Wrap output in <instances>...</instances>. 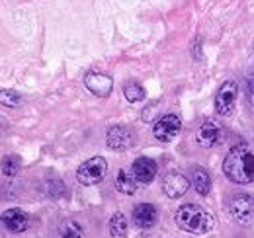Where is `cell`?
I'll return each mask as SVG.
<instances>
[{"label": "cell", "mask_w": 254, "mask_h": 238, "mask_svg": "<svg viewBox=\"0 0 254 238\" xmlns=\"http://www.w3.org/2000/svg\"><path fill=\"white\" fill-rule=\"evenodd\" d=\"M0 221H2V225L10 233H16V235L28 231V227H30V215L26 211H22V209H8V211H4L0 215Z\"/></svg>", "instance_id": "8"}, {"label": "cell", "mask_w": 254, "mask_h": 238, "mask_svg": "<svg viewBox=\"0 0 254 238\" xmlns=\"http://www.w3.org/2000/svg\"><path fill=\"white\" fill-rule=\"evenodd\" d=\"M227 211H229V215H231L237 223L245 225V223H249V221L253 219V215H254V199L251 195L239 193V195H235V197L229 201Z\"/></svg>", "instance_id": "5"}, {"label": "cell", "mask_w": 254, "mask_h": 238, "mask_svg": "<svg viewBox=\"0 0 254 238\" xmlns=\"http://www.w3.org/2000/svg\"><path fill=\"white\" fill-rule=\"evenodd\" d=\"M106 172H108V162L102 156H94V158H88L86 162H82L78 166L76 178L84 185H94V183L104 179Z\"/></svg>", "instance_id": "3"}, {"label": "cell", "mask_w": 254, "mask_h": 238, "mask_svg": "<svg viewBox=\"0 0 254 238\" xmlns=\"http://www.w3.org/2000/svg\"><path fill=\"white\" fill-rule=\"evenodd\" d=\"M0 104L6 108H18L22 104V98L16 90H0Z\"/></svg>", "instance_id": "19"}, {"label": "cell", "mask_w": 254, "mask_h": 238, "mask_svg": "<svg viewBox=\"0 0 254 238\" xmlns=\"http://www.w3.org/2000/svg\"><path fill=\"white\" fill-rule=\"evenodd\" d=\"M59 238H84V235H82V229H80L78 223L64 221L59 227Z\"/></svg>", "instance_id": "18"}, {"label": "cell", "mask_w": 254, "mask_h": 238, "mask_svg": "<svg viewBox=\"0 0 254 238\" xmlns=\"http://www.w3.org/2000/svg\"><path fill=\"white\" fill-rule=\"evenodd\" d=\"M110 235H112V238H126L127 219L124 213H116V215L110 219Z\"/></svg>", "instance_id": "16"}, {"label": "cell", "mask_w": 254, "mask_h": 238, "mask_svg": "<svg viewBox=\"0 0 254 238\" xmlns=\"http://www.w3.org/2000/svg\"><path fill=\"white\" fill-rule=\"evenodd\" d=\"M190 187V181L186 179V176H182L180 172H168L162 178V191L170 197V199H178L182 197Z\"/></svg>", "instance_id": "9"}, {"label": "cell", "mask_w": 254, "mask_h": 238, "mask_svg": "<svg viewBox=\"0 0 254 238\" xmlns=\"http://www.w3.org/2000/svg\"><path fill=\"white\" fill-rule=\"evenodd\" d=\"M176 225L182 231L191 233V235H205L213 229L215 221L205 209L188 203V205H182L176 211Z\"/></svg>", "instance_id": "2"}, {"label": "cell", "mask_w": 254, "mask_h": 238, "mask_svg": "<svg viewBox=\"0 0 254 238\" xmlns=\"http://www.w3.org/2000/svg\"><path fill=\"white\" fill-rule=\"evenodd\" d=\"M251 102H253V106H254V90L251 92Z\"/></svg>", "instance_id": "21"}, {"label": "cell", "mask_w": 254, "mask_h": 238, "mask_svg": "<svg viewBox=\"0 0 254 238\" xmlns=\"http://www.w3.org/2000/svg\"><path fill=\"white\" fill-rule=\"evenodd\" d=\"M225 176L235 183H249L254 179V154L249 145H237L223 160Z\"/></svg>", "instance_id": "1"}, {"label": "cell", "mask_w": 254, "mask_h": 238, "mask_svg": "<svg viewBox=\"0 0 254 238\" xmlns=\"http://www.w3.org/2000/svg\"><path fill=\"white\" fill-rule=\"evenodd\" d=\"M159 219V211L151 203H139L133 209V223L141 229H151Z\"/></svg>", "instance_id": "13"}, {"label": "cell", "mask_w": 254, "mask_h": 238, "mask_svg": "<svg viewBox=\"0 0 254 238\" xmlns=\"http://www.w3.org/2000/svg\"><path fill=\"white\" fill-rule=\"evenodd\" d=\"M106 143L112 150H127L133 145V133L124 125H114L108 129Z\"/></svg>", "instance_id": "10"}, {"label": "cell", "mask_w": 254, "mask_h": 238, "mask_svg": "<svg viewBox=\"0 0 254 238\" xmlns=\"http://www.w3.org/2000/svg\"><path fill=\"white\" fill-rule=\"evenodd\" d=\"M191 183H193V187L199 195H207L209 187H211V178H209L207 170L205 168H195L191 172Z\"/></svg>", "instance_id": "15"}, {"label": "cell", "mask_w": 254, "mask_h": 238, "mask_svg": "<svg viewBox=\"0 0 254 238\" xmlns=\"http://www.w3.org/2000/svg\"><path fill=\"white\" fill-rule=\"evenodd\" d=\"M116 189L120 193H126V195H133L137 191V179L133 174H129L126 170H120L118 176H116Z\"/></svg>", "instance_id": "14"}, {"label": "cell", "mask_w": 254, "mask_h": 238, "mask_svg": "<svg viewBox=\"0 0 254 238\" xmlns=\"http://www.w3.org/2000/svg\"><path fill=\"white\" fill-rule=\"evenodd\" d=\"M180 129H182V121H180V118L174 116V114H168V116L160 118L159 121L155 123V127H153V135H155V139L160 141V143H170V141H174V139L178 137Z\"/></svg>", "instance_id": "4"}, {"label": "cell", "mask_w": 254, "mask_h": 238, "mask_svg": "<svg viewBox=\"0 0 254 238\" xmlns=\"http://www.w3.org/2000/svg\"><path fill=\"white\" fill-rule=\"evenodd\" d=\"M223 127L215 121H203L195 133V141L199 147L203 149H211L215 145H219L223 141Z\"/></svg>", "instance_id": "6"}, {"label": "cell", "mask_w": 254, "mask_h": 238, "mask_svg": "<svg viewBox=\"0 0 254 238\" xmlns=\"http://www.w3.org/2000/svg\"><path fill=\"white\" fill-rule=\"evenodd\" d=\"M131 174L141 183H151L157 176V162L153 158L141 156L131 164Z\"/></svg>", "instance_id": "11"}, {"label": "cell", "mask_w": 254, "mask_h": 238, "mask_svg": "<svg viewBox=\"0 0 254 238\" xmlns=\"http://www.w3.org/2000/svg\"><path fill=\"white\" fill-rule=\"evenodd\" d=\"M84 84H86V88L90 90L94 96H100V98H106L112 92V88H114L112 78L108 74H102V72H90V74H86Z\"/></svg>", "instance_id": "12"}, {"label": "cell", "mask_w": 254, "mask_h": 238, "mask_svg": "<svg viewBox=\"0 0 254 238\" xmlns=\"http://www.w3.org/2000/svg\"><path fill=\"white\" fill-rule=\"evenodd\" d=\"M237 94H239V88H237V82H233V80L225 82L219 88L217 96H215V112L219 116H229L233 112V108L237 104Z\"/></svg>", "instance_id": "7"}, {"label": "cell", "mask_w": 254, "mask_h": 238, "mask_svg": "<svg viewBox=\"0 0 254 238\" xmlns=\"http://www.w3.org/2000/svg\"><path fill=\"white\" fill-rule=\"evenodd\" d=\"M124 94H126V98L131 102V104L141 102V100L145 98V90H143V86H139V84H135V82L127 84L126 90H124Z\"/></svg>", "instance_id": "20"}, {"label": "cell", "mask_w": 254, "mask_h": 238, "mask_svg": "<svg viewBox=\"0 0 254 238\" xmlns=\"http://www.w3.org/2000/svg\"><path fill=\"white\" fill-rule=\"evenodd\" d=\"M20 166H22V160H20V156H16V154H8V156H4L2 162H0V170H2V174L8 176V178H14V176L20 172Z\"/></svg>", "instance_id": "17"}]
</instances>
